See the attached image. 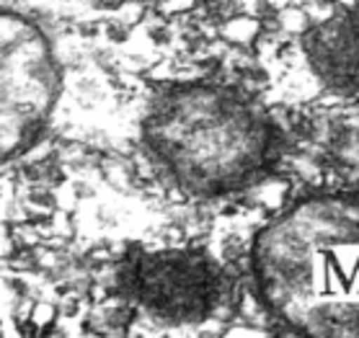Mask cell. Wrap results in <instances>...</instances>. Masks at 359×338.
I'll use <instances>...</instances> for the list:
<instances>
[{"mask_svg": "<svg viewBox=\"0 0 359 338\" xmlns=\"http://www.w3.org/2000/svg\"><path fill=\"white\" fill-rule=\"evenodd\" d=\"M145 297L168 315H187V297H207V266L181 256H158L145 264Z\"/></svg>", "mask_w": 359, "mask_h": 338, "instance_id": "cell-5", "label": "cell"}, {"mask_svg": "<svg viewBox=\"0 0 359 338\" xmlns=\"http://www.w3.org/2000/svg\"><path fill=\"white\" fill-rule=\"evenodd\" d=\"M0 47V137L6 160L39 142L60 93V65L47 34L32 18L6 10Z\"/></svg>", "mask_w": 359, "mask_h": 338, "instance_id": "cell-3", "label": "cell"}, {"mask_svg": "<svg viewBox=\"0 0 359 338\" xmlns=\"http://www.w3.org/2000/svg\"><path fill=\"white\" fill-rule=\"evenodd\" d=\"M305 55L313 73L339 93H359V18L334 16L311 29Z\"/></svg>", "mask_w": 359, "mask_h": 338, "instance_id": "cell-4", "label": "cell"}, {"mask_svg": "<svg viewBox=\"0 0 359 338\" xmlns=\"http://www.w3.org/2000/svg\"><path fill=\"white\" fill-rule=\"evenodd\" d=\"M142 145L187 197L220 199L269 174L277 129L256 101L225 85H176L142 119Z\"/></svg>", "mask_w": 359, "mask_h": 338, "instance_id": "cell-2", "label": "cell"}, {"mask_svg": "<svg viewBox=\"0 0 359 338\" xmlns=\"http://www.w3.org/2000/svg\"><path fill=\"white\" fill-rule=\"evenodd\" d=\"M266 310L300 338H359V194L300 199L253 243Z\"/></svg>", "mask_w": 359, "mask_h": 338, "instance_id": "cell-1", "label": "cell"}]
</instances>
